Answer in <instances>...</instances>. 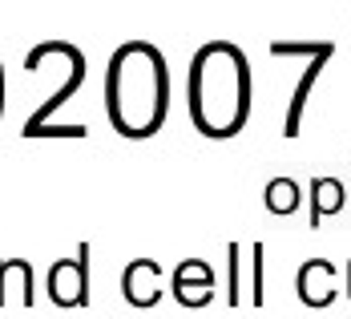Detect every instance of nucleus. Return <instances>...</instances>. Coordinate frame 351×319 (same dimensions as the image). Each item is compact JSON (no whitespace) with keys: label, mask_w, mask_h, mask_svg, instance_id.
I'll return each mask as SVG.
<instances>
[]
</instances>
